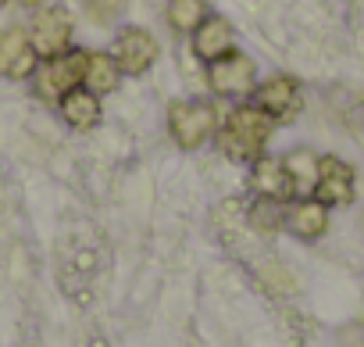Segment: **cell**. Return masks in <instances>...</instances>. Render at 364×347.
Segmentation results:
<instances>
[{
  "instance_id": "obj_10",
  "label": "cell",
  "mask_w": 364,
  "mask_h": 347,
  "mask_svg": "<svg viewBox=\"0 0 364 347\" xmlns=\"http://www.w3.org/2000/svg\"><path fill=\"white\" fill-rule=\"evenodd\" d=\"M36 61H40V54L26 29L11 26L0 33V76L4 79H29L36 72Z\"/></svg>"
},
{
  "instance_id": "obj_5",
  "label": "cell",
  "mask_w": 364,
  "mask_h": 347,
  "mask_svg": "<svg viewBox=\"0 0 364 347\" xmlns=\"http://www.w3.org/2000/svg\"><path fill=\"white\" fill-rule=\"evenodd\" d=\"M311 197L321 201L325 208H346V204H353V165L343 161V157H336V154L318 157V180H314Z\"/></svg>"
},
{
  "instance_id": "obj_17",
  "label": "cell",
  "mask_w": 364,
  "mask_h": 347,
  "mask_svg": "<svg viewBox=\"0 0 364 347\" xmlns=\"http://www.w3.org/2000/svg\"><path fill=\"white\" fill-rule=\"evenodd\" d=\"M247 222L257 229V233H275L282 222H286V212H282V204L279 201H268V197H257V204L250 208V215H247Z\"/></svg>"
},
{
  "instance_id": "obj_2",
  "label": "cell",
  "mask_w": 364,
  "mask_h": 347,
  "mask_svg": "<svg viewBox=\"0 0 364 347\" xmlns=\"http://www.w3.org/2000/svg\"><path fill=\"white\" fill-rule=\"evenodd\" d=\"M168 133L182 150H197L218 133V111L208 100H175L168 108Z\"/></svg>"
},
{
  "instance_id": "obj_3",
  "label": "cell",
  "mask_w": 364,
  "mask_h": 347,
  "mask_svg": "<svg viewBox=\"0 0 364 347\" xmlns=\"http://www.w3.org/2000/svg\"><path fill=\"white\" fill-rule=\"evenodd\" d=\"M82 61H86V51H65L58 58H47L33 72L36 76V93L50 104H61L65 93L82 86Z\"/></svg>"
},
{
  "instance_id": "obj_13",
  "label": "cell",
  "mask_w": 364,
  "mask_h": 347,
  "mask_svg": "<svg viewBox=\"0 0 364 347\" xmlns=\"http://www.w3.org/2000/svg\"><path fill=\"white\" fill-rule=\"evenodd\" d=\"M118 79H122V68L114 65V54L107 51H90L86 61H82V86L97 97L118 90Z\"/></svg>"
},
{
  "instance_id": "obj_11",
  "label": "cell",
  "mask_w": 364,
  "mask_h": 347,
  "mask_svg": "<svg viewBox=\"0 0 364 347\" xmlns=\"http://www.w3.org/2000/svg\"><path fill=\"white\" fill-rule=\"evenodd\" d=\"M229 51H232V26H229V19L208 15V19L197 26V33H193V54L211 65V61H218V58L229 54Z\"/></svg>"
},
{
  "instance_id": "obj_16",
  "label": "cell",
  "mask_w": 364,
  "mask_h": 347,
  "mask_svg": "<svg viewBox=\"0 0 364 347\" xmlns=\"http://www.w3.org/2000/svg\"><path fill=\"white\" fill-rule=\"evenodd\" d=\"M282 161H286V168H289V176H293V187H296V197H304V194H311V190H314V180H318V157H314V150H307V147H300V150H293V154H286Z\"/></svg>"
},
{
  "instance_id": "obj_6",
  "label": "cell",
  "mask_w": 364,
  "mask_h": 347,
  "mask_svg": "<svg viewBox=\"0 0 364 347\" xmlns=\"http://www.w3.org/2000/svg\"><path fill=\"white\" fill-rule=\"evenodd\" d=\"M254 104L261 111H268L275 118V125L279 122H293L304 111V90H300V83L293 76H272V79L257 83Z\"/></svg>"
},
{
  "instance_id": "obj_8",
  "label": "cell",
  "mask_w": 364,
  "mask_h": 347,
  "mask_svg": "<svg viewBox=\"0 0 364 347\" xmlns=\"http://www.w3.org/2000/svg\"><path fill=\"white\" fill-rule=\"evenodd\" d=\"M114 65L122 68V76H143L154 61H157V54H161V47H157V40L146 33V29H139V26H129V29H122L118 33V40H114Z\"/></svg>"
},
{
  "instance_id": "obj_9",
  "label": "cell",
  "mask_w": 364,
  "mask_h": 347,
  "mask_svg": "<svg viewBox=\"0 0 364 347\" xmlns=\"http://www.w3.org/2000/svg\"><path fill=\"white\" fill-rule=\"evenodd\" d=\"M250 190L257 197H268V201H296V187H293V176L282 157H272V154H261L250 168Z\"/></svg>"
},
{
  "instance_id": "obj_1",
  "label": "cell",
  "mask_w": 364,
  "mask_h": 347,
  "mask_svg": "<svg viewBox=\"0 0 364 347\" xmlns=\"http://www.w3.org/2000/svg\"><path fill=\"white\" fill-rule=\"evenodd\" d=\"M275 133V118L257 104H240L218 133V147L229 161H257Z\"/></svg>"
},
{
  "instance_id": "obj_15",
  "label": "cell",
  "mask_w": 364,
  "mask_h": 347,
  "mask_svg": "<svg viewBox=\"0 0 364 347\" xmlns=\"http://www.w3.org/2000/svg\"><path fill=\"white\" fill-rule=\"evenodd\" d=\"M208 19V4L204 0H171L168 4V26L182 36H193L197 26Z\"/></svg>"
},
{
  "instance_id": "obj_7",
  "label": "cell",
  "mask_w": 364,
  "mask_h": 347,
  "mask_svg": "<svg viewBox=\"0 0 364 347\" xmlns=\"http://www.w3.org/2000/svg\"><path fill=\"white\" fill-rule=\"evenodd\" d=\"M72 33H75L72 15H68L65 8L54 4V8L36 11L29 40H33V47H36L40 58H58V54H65V51L72 47Z\"/></svg>"
},
{
  "instance_id": "obj_4",
  "label": "cell",
  "mask_w": 364,
  "mask_h": 347,
  "mask_svg": "<svg viewBox=\"0 0 364 347\" xmlns=\"http://www.w3.org/2000/svg\"><path fill=\"white\" fill-rule=\"evenodd\" d=\"M208 83L218 97H254L257 90V65L240 54V51H229L222 54L218 61L208 65Z\"/></svg>"
},
{
  "instance_id": "obj_20",
  "label": "cell",
  "mask_w": 364,
  "mask_h": 347,
  "mask_svg": "<svg viewBox=\"0 0 364 347\" xmlns=\"http://www.w3.org/2000/svg\"><path fill=\"white\" fill-rule=\"evenodd\" d=\"M0 8H4V0H0Z\"/></svg>"
},
{
  "instance_id": "obj_14",
  "label": "cell",
  "mask_w": 364,
  "mask_h": 347,
  "mask_svg": "<svg viewBox=\"0 0 364 347\" xmlns=\"http://www.w3.org/2000/svg\"><path fill=\"white\" fill-rule=\"evenodd\" d=\"M61 115H65V122L72 129L86 133V129H93L100 122V97L90 93L86 86H75L72 93L61 97Z\"/></svg>"
},
{
  "instance_id": "obj_12",
  "label": "cell",
  "mask_w": 364,
  "mask_h": 347,
  "mask_svg": "<svg viewBox=\"0 0 364 347\" xmlns=\"http://www.w3.org/2000/svg\"><path fill=\"white\" fill-rule=\"evenodd\" d=\"M286 222H289V229L300 240H318L328 229V208L321 201H314V197H300V201H293Z\"/></svg>"
},
{
  "instance_id": "obj_19",
  "label": "cell",
  "mask_w": 364,
  "mask_h": 347,
  "mask_svg": "<svg viewBox=\"0 0 364 347\" xmlns=\"http://www.w3.org/2000/svg\"><path fill=\"white\" fill-rule=\"evenodd\" d=\"M18 4H26V8H40L43 0H18Z\"/></svg>"
},
{
  "instance_id": "obj_18",
  "label": "cell",
  "mask_w": 364,
  "mask_h": 347,
  "mask_svg": "<svg viewBox=\"0 0 364 347\" xmlns=\"http://www.w3.org/2000/svg\"><path fill=\"white\" fill-rule=\"evenodd\" d=\"M82 4H86V15H90L93 22L107 26V22H114V19L125 11L129 0H82Z\"/></svg>"
}]
</instances>
